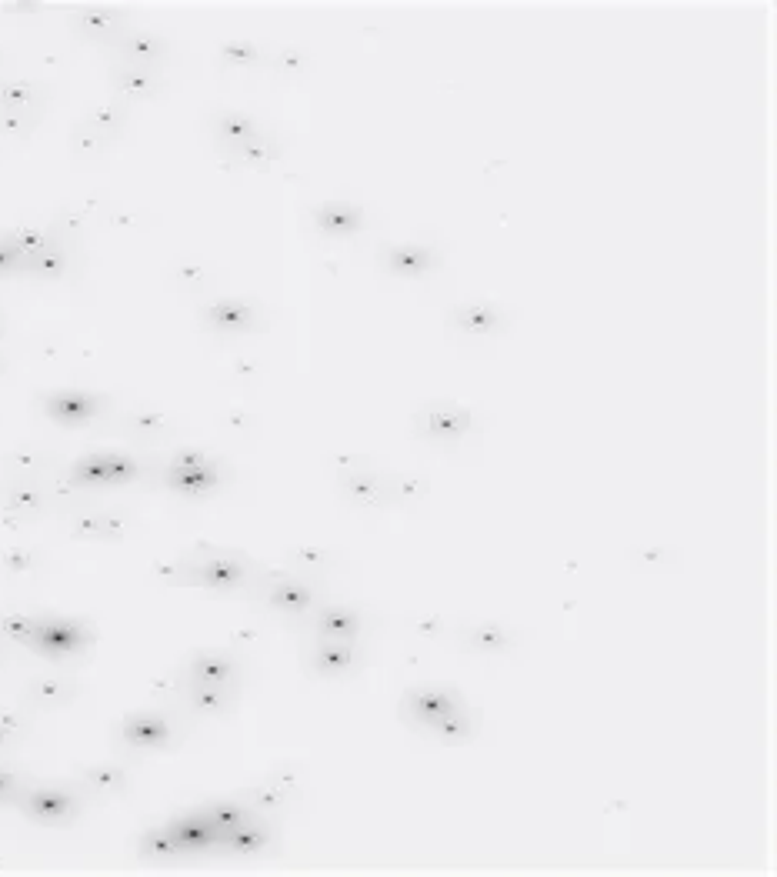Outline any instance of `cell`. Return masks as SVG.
<instances>
[{
    "label": "cell",
    "instance_id": "6da1fadb",
    "mask_svg": "<svg viewBox=\"0 0 777 877\" xmlns=\"http://www.w3.org/2000/svg\"><path fill=\"white\" fill-rule=\"evenodd\" d=\"M21 807L34 817V821L64 824V821H71V817L81 814L84 801H81V794L71 791V787H34V791H27L21 797Z\"/></svg>",
    "mask_w": 777,
    "mask_h": 877
},
{
    "label": "cell",
    "instance_id": "7a4b0ae2",
    "mask_svg": "<svg viewBox=\"0 0 777 877\" xmlns=\"http://www.w3.org/2000/svg\"><path fill=\"white\" fill-rule=\"evenodd\" d=\"M467 424H471V414L464 411V407L457 404H427L421 414H417V427H421V434L427 437V441H441V444H454L461 441Z\"/></svg>",
    "mask_w": 777,
    "mask_h": 877
},
{
    "label": "cell",
    "instance_id": "3957f363",
    "mask_svg": "<svg viewBox=\"0 0 777 877\" xmlns=\"http://www.w3.org/2000/svg\"><path fill=\"white\" fill-rule=\"evenodd\" d=\"M457 707H464L451 691H441V687H417L404 697V714L417 724L434 727L437 721H444L447 714H454Z\"/></svg>",
    "mask_w": 777,
    "mask_h": 877
},
{
    "label": "cell",
    "instance_id": "277c9868",
    "mask_svg": "<svg viewBox=\"0 0 777 877\" xmlns=\"http://www.w3.org/2000/svg\"><path fill=\"white\" fill-rule=\"evenodd\" d=\"M81 694V687H77V681H71V677H34L31 684H27L24 697L31 701L34 707H41V711H54V707H64L71 704L74 697Z\"/></svg>",
    "mask_w": 777,
    "mask_h": 877
},
{
    "label": "cell",
    "instance_id": "5b68a950",
    "mask_svg": "<svg viewBox=\"0 0 777 877\" xmlns=\"http://www.w3.org/2000/svg\"><path fill=\"white\" fill-rule=\"evenodd\" d=\"M0 504H4L7 517H17V521H34V517L44 511L47 497H44V491L37 484L17 481V484L7 487L4 494H0Z\"/></svg>",
    "mask_w": 777,
    "mask_h": 877
},
{
    "label": "cell",
    "instance_id": "8992f818",
    "mask_svg": "<svg viewBox=\"0 0 777 877\" xmlns=\"http://www.w3.org/2000/svg\"><path fill=\"white\" fill-rule=\"evenodd\" d=\"M451 327H457V331L464 334H494L504 327V314L501 307H491V304H464V307H454Z\"/></svg>",
    "mask_w": 777,
    "mask_h": 877
},
{
    "label": "cell",
    "instance_id": "52a82bcc",
    "mask_svg": "<svg viewBox=\"0 0 777 877\" xmlns=\"http://www.w3.org/2000/svg\"><path fill=\"white\" fill-rule=\"evenodd\" d=\"M341 484H344V494L364 507L384 504L387 497V484L374 471H367V467H347L341 474Z\"/></svg>",
    "mask_w": 777,
    "mask_h": 877
},
{
    "label": "cell",
    "instance_id": "ba28073f",
    "mask_svg": "<svg viewBox=\"0 0 777 877\" xmlns=\"http://www.w3.org/2000/svg\"><path fill=\"white\" fill-rule=\"evenodd\" d=\"M294 791H297V781L291 774H274V777H267L264 784H257L254 791H251V804L257 807V814H277V811H284L287 807V801H291L294 797Z\"/></svg>",
    "mask_w": 777,
    "mask_h": 877
},
{
    "label": "cell",
    "instance_id": "9c48e42d",
    "mask_svg": "<svg viewBox=\"0 0 777 877\" xmlns=\"http://www.w3.org/2000/svg\"><path fill=\"white\" fill-rule=\"evenodd\" d=\"M117 54L124 57V64L154 67V64L164 61L167 44L161 41V37H154V34H127V37L117 41Z\"/></svg>",
    "mask_w": 777,
    "mask_h": 877
},
{
    "label": "cell",
    "instance_id": "30bf717a",
    "mask_svg": "<svg viewBox=\"0 0 777 877\" xmlns=\"http://www.w3.org/2000/svg\"><path fill=\"white\" fill-rule=\"evenodd\" d=\"M114 84L124 97H154L164 87L161 74H157L154 67H134V64H117Z\"/></svg>",
    "mask_w": 777,
    "mask_h": 877
},
{
    "label": "cell",
    "instance_id": "8fae6325",
    "mask_svg": "<svg viewBox=\"0 0 777 877\" xmlns=\"http://www.w3.org/2000/svg\"><path fill=\"white\" fill-rule=\"evenodd\" d=\"M124 741L131 747H157L171 737V724L161 714H134L124 724Z\"/></svg>",
    "mask_w": 777,
    "mask_h": 877
},
{
    "label": "cell",
    "instance_id": "7c38bea8",
    "mask_svg": "<svg viewBox=\"0 0 777 877\" xmlns=\"http://www.w3.org/2000/svg\"><path fill=\"white\" fill-rule=\"evenodd\" d=\"M227 851L234 854H257L271 844V827L264 824V814H251L241 827H234L231 834L224 837Z\"/></svg>",
    "mask_w": 777,
    "mask_h": 877
},
{
    "label": "cell",
    "instance_id": "4fadbf2b",
    "mask_svg": "<svg viewBox=\"0 0 777 877\" xmlns=\"http://www.w3.org/2000/svg\"><path fill=\"white\" fill-rule=\"evenodd\" d=\"M191 677H194V681H201V684H234L237 661L231 654H221V651L197 654L191 661Z\"/></svg>",
    "mask_w": 777,
    "mask_h": 877
},
{
    "label": "cell",
    "instance_id": "5bb4252c",
    "mask_svg": "<svg viewBox=\"0 0 777 877\" xmlns=\"http://www.w3.org/2000/svg\"><path fill=\"white\" fill-rule=\"evenodd\" d=\"M77 31H81L84 37H91V41H114L117 34L127 27V17L117 14V11H81L74 17Z\"/></svg>",
    "mask_w": 777,
    "mask_h": 877
},
{
    "label": "cell",
    "instance_id": "9a60e30c",
    "mask_svg": "<svg viewBox=\"0 0 777 877\" xmlns=\"http://www.w3.org/2000/svg\"><path fill=\"white\" fill-rule=\"evenodd\" d=\"M187 574H191L187 581H201V584H237L244 577L241 564H237L231 554H211L207 561L191 567Z\"/></svg>",
    "mask_w": 777,
    "mask_h": 877
},
{
    "label": "cell",
    "instance_id": "2e32d148",
    "mask_svg": "<svg viewBox=\"0 0 777 877\" xmlns=\"http://www.w3.org/2000/svg\"><path fill=\"white\" fill-rule=\"evenodd\" d=\"M44 87L31 81H0V111H37Z\"/></svg>",
    "mask_w": 777,
    "mask_h": 877
},
{
    "label": "cell",
    "instance_id": "e0dca14e",
    "mask_svg": "<svg viewBox=\"0 0 777 877\" xmlns=\"http://www.w3.org/2000/svg\"><path fill=\"white\" fill-rule=\"evenodd\" d=\"M127 527L124 514H84L74 521L77 537H94V541H117Z\"/></svg>",
    "mask_w": 777,
    "mask_h": 877
},
{
    "label": "cell",
    "instance_id": "ac0fdd59",
    "mask_svg": "<svg viewBox=\"0 0 777 877\" xmlns=\"http://www.w3.org/2000/svg\"><path fill=\"white\" fill-rule=\"evenodd\" d=\"M101 397H87V394H57L47 401V411L51 417H61V421H87L101 411Z\"/></svg>",
    "mask_w": 777,
    "mask_h": 877
},
{
    "label": "cell",
    "instance_id": "d6986e66",
    "mask_svg": "<svg viewBox=\"0 0 777 877\" xmlns=\"http://www.w3.org/2000/svg\"><path fill=\"white\" fill-rule=\"evenodd\" d=\"M167 827L174 831V837L181 841L184 851H194V847H207V844L217 841L214 827L207 824L204 814H184V817H177V821L167 824Z\"/></svg>",
    "mask_w": 777,
    "mask_h": 877
},
{
    "label": "cell",
    "instance_id": "ffe728a7",
    "mask_svg": "<svg viewBox=\"0 0 777 877\" xmlns=\"http://www.w3.org/2000/svg\"><path fill=\"white\" fill-rule=\"evenodd\" d=\"M81 781L87 784V791H94V794H124L131 777H127L124 767H117V764H94V767H84Z\"/></svg>",
    "mask_w": 777,
    "mask_h": 877
},
{
    "label": "cell",
    "instance_id": "44dd1931",
    "mask_svg": "<svg viewBox=\"0 0 777 877\" xmlns=\"http://www.w3.org/2000/svg\"><path fill=\"white\" fill-rule=\"evenodd\" d=\"M207 317H211L214 327H221V331L227 334H237V331H247L254 321V311L247 304H237V301H221L214 304L211 311H207Z\"/></svg>",
    "mask_w": 777,
    "mask_h": 877
},
{
    "label": "cell",
    "instance_id": "7402d4cb",
    "mask_svg": "<svg viewBox=\"0 0 777 877\" xmlns=\"http://www.w3.org/2000/svg\"><path fill=\"white\" fill-rule=\"evenodd\" d=\"M217 134L224 137L227 147H244V144H251V141L261 137V131H257V124L251 121V117L231 114V111L217 117Z\"/></svg>",
    "mask_w": 777,
    "mask_h": 877
},
{
    "label": "cell",
    "instance_id": "603a6c76",
    "mask_svg": "<svg viewBox=\"0 0 777 877\" xmlns=\"http://www.w3.org/2000/svg\"><path fill=\"white\" fill-rule=\"evenodd\" d=\"M201 814L207 817V824L214 827L217 841H224V837L231 834L234 827H241L247 817H251V811H247V807H241V804H211Z\"/></svg>",
    "mask_w": 777,
    "mask_h": 877
},
{
    "label": "cell",
    "instance_id": "cb8c5ba5",
    "mask_svg": "<svg viewBox=\"0 0 777 877\" xmlns=\"http://www.w3.org/2000/svg\"><path fill=\"white\" fill-rule=\"evenodd\" d=\"M84 124H87V127H94L97 134L111 141L114 134H121V131H124V124H127V107H124V104H97L94 111L87 114V121H84Z\"/></svg>",
    "mask_w": 777,
    "mask_h": 877
},
{
    "label": "cell",
    "instance_id": "d4e9b609",
    "mask_svg": "<svg viewBox=\"0 0 777 877\" xmlns=\"http://www.w3.org/2000/svg\"><path fill=\"white\" fill-rule=\"evenodd\" d=\"M187 701H191L197 711H211V714H221L231 707V694L224 691V684H201V681H191V691H187Z\"/></svg>",
    "mask_w": 777,
    "mask_h": 877
},
{
    "label": "cell",
    "instance_id": "484cf974",
    "mask_svg": "<svg viewBox=\"0 0 777 877\" xmlns=\"http://www.w3.org/2000/svg\"><path fill=\"white\" fill-rule=\"evenodd\" d=\"M124 431L134 437H144V441H161V437L171 434V421L164 414H127L124 417Z\"/></svg>",
    "mask_w": 777,
    "mask_h": 877
},
{
    "label": "cell",
    "instance_id": "4316f807",
    "mask_svg": "<svg viewBox=\"0 0 777 877\" xmlns=\"http://www.w3.org/2000/svg\"><path fill=\"white\" fill-rule=\"evenodd\" d=\"M24 264L31 267L37 277H44V281H57V277H64V271H67V251H64V247L51 244L47 251L27 257Z\"/></svg>",
    "mask_w": 777,
    "mask_h": 877
},
{
    "label": "cell",
    "instance_id": "83f0119b",
    "mask_svg": "<svg viewBox=\"0 0 777 877\" xmlns=\"http://www.w3.org/2000/svg\"><path fill=\"white\" fill-rule=\"evenodd\" d=\"M141 851L151 857V861H171V857H181L184 854V847L174 837L171 827H161V831H151V834L144 837Z\"/></svg>",
    "mask_w": 777,
    "mask_h": 877
},
{
    "label": "cell",
    "instance_id": "f1b7e54d",
    "mask_svg": "<svg viewBox=\"0 0 777 877\" xmlns=\"http://www.w3.org/2000/svg\"><path fill=\"white\" fill-rule=\"evenodd\" d=\"M267 597H271L274 607H284V611H304L314 601L311 587H304L301 581H281Z\"/></svg>",
    "mask_w": 777,
    "mask_h": 877
},
{
    "label": "cell",
    "instance_id": "f546056e",
    "mask_svg": "<svg viewBox=\"0 0 777 877\" xmlns=\"http://www.w3.org/2000/svg\"><path fill=\"white\" fill-rule=\"evenodd\" d=\"M317 627H321V634L331 637V641H337V637H354L357 634V617L351 611H341V607H331V611L321 614Z\"/></svg>",
    "mask_w": 777,
    "mask_h": 877
},
{
    "label": "cell",
    "instance_id": "4dcf8cb0",
    "mask_svg": "<svg viewBox=\"0 0 777 877\" xmlns=\"http://www.w3.org/2000/svg\"><path fill=\"white\" fill-rule=\"evenodd\" d=\"M7 241H11L17 247V254H21L24 261H27V257L47 251V247L54 244V237L47 234L44 227H21V231H17L14 237H7Z\"/></svg>",
    "mask_w": 777,
    "mask_h": 877
},
{
    "label": "cell",
    "instance_id": "1f68e13d",
    "mask_svg": "<svg viewBox=\"0 0 777 877\" xmlns=\"http://www.w3.org/2000/svg\"><path fill=\"white\" fill-rule=\"evenodd\" d=\"M7 467H14V471H44V467H51V454L34 444H21L7 454Z\"/></svg>",
    "mask_w": 777,
    "mask_h": 877
},
{
    "label": "cell",
    "instance_id": "d6a6232c",
    "mask_svg": "<svg viewBox=\"0 0 777 877\" xmlns=\"http://www.w3.org/2000/svg\"><path fill=\"white\" fill-rule=\"evenodd\" d=\"M317 221H321L324 231L347 234V231H357V227H361V214L351 211V207H324V211L317 214Z\"/></svg>",
    "mask_w": 777,
    "mask_h": 877
},
{
    "label": "cell",
    "instance_id": "836d02e7",
    "mask_svg": "<svg viewBox=\"0 0 777 877\" xmlns=\"http://www.w3.org/2000/svg\"><path fill=\"white\" fill-rule=\"evenodd\" d=\"M0 564L11 574H34L41 557H37V551H31V547H7V551H0Z\"/></svg>",
    "mask_w": 777,
    "mask_h": 877
},
{
    "label": "cell",
    "instance_id": "e575fe53",
    "mask_svg": "<svg viewBox=\"0 0 777 877\" xmlns=\"http://www.w3.org/2000/svg\"><path fill=\"white\" fill-rule=\"evenodd\" d=\"M37 627H41V621H34V617H24V614L0 617V634L14 637V641H21V644H34Z\"/></svg>",
    "mask_w": 777,
    "mask_h": 877
},
{
    "label": "cell",
    "instance_id": "d590c367",
    "mask_svg": "<svg viewBox=\"0 0 777 877\" xmlns=\"http://www.w3.org/2000/svg\"><path fill=\"white\" fill-rule=\"evenodd\" d=\"M37 127V111H0V134L24 137Z\"/></svg>",
    "mask_w": 777,
    "mask_h": 877
},
{
    "label": "cell",
    "instance_id": "8d00e7d4",
    "mask_svg": "<svg viewBox=\"0 0 777 877\" xmlns=\"http://www.w3.org/2000/svg\"><path fill=\"white\" fill-rule=\"evenodd\" d=\"M471 647L481 654H491V651H501V647H507V634L501 631V627L494 624H481L471 631Z\"/></svg>",
    "mask_w": 777,
    "mask_h": 877
},
{
    "label": "cell",
    "instance_id": "74e56055",
    "mask_svg": "<svg viewBox=\"0 0 777 877\" xmlns=\"http://www.w3.org/2000/svg\"><path fill=\"white\" fill-rule=\"evenodd\" d=\"M347 664H351V647L331 641V644H324L321 651H317V667H321L324 674H337Z\"/></svg>",
    "mask_w": 777,
    "mask_h": 877
},
{
    "label": "cell",
    "instance_id": "f35d334b",
    "mask_svg": "<svg viewBox=\"0 0 777 877\" xmlns=\"http://www.w3.org/2000/svg\"><path fill=\"white\" fill-rule=\"evenodd\" d=\"M391 264H394V271H401V274H417L431 264V254L417 251V247H401V251H391Z\"/></svg>",
    "mask_w": 777,
    "mask_h": 877
},
{
    "label": "cell",
    "instance_id": "ab89813d",
    "mask_svg": "<svg viewBox=\"0 0 777 877\" xmlns=\"http://www.w3.org/2000/svg\"><path fill=\"white\" fill-rule=\"evenodd\" d=\"M104 147H107V137L97 134L94 127H87V124L74 127V151L77 154H101Z\"/></svg>",
    "mask_w": 777,
    "mask_h": 877
},
{
    "label": "cell",
    "instance_id": "60d3db41",
    "mask_svg": "<svg viewBox=\"0 0 777 877\" xmlns=\"http://www.w3.org/2000/svg\"><path fill=\"white\" fill-rule=\"evenodd\" d=\"M0 727H7L11 734L24 737L27 731H31V721H27L21 711H0Z\"/></svg>",
    "mask_w": 777,
    "mask_h": 877
},
{
    "label": "cell",
    "instance_id": "b9f144b4",
    "mask_svg": "<svg viewBox=\"0 0 777 877\" xmlns=\"http://www.w3.org/2000/svg\"><path fill=\"white\" fill-rule=\"evenodd\" d=\"M24 264V257L17 254V247L11 241H0V274H11Z\"/></svg>",
    "mask_w": 777,
    "mask_h": 877
},
{
    "label": "cell",
    "instance_id": "7bdbcfd3",
    "mask_svg": "<svg viewBox=\"0 0 777 877\" xmlns=\"http://www.w3.org/2000/svg\"><path fill=\"white\" fill-rule=\"evenodd\" d=\"M414 491H424V484H421V481H407V477H401V481H397L387 494H394V497H417Z\"/></svg>",
    "mask_w": 777,
    "mask_h": 877
},
{
    "label": "cell",
    "instance_id": "ee69618b",
    "mask_svg": "<svg viewBox=\"0 0 777 877\" xmlns=\"http://www.w3.org/2000/svg\"><path fill=\"white\" fill-rule=\"evenodd\" d=\"M257 57V51L254 47H237V44H231V47H224V61H254Z\"/></svg>",
    "mask_w": 777,
    "mask_h": 877
},
{
    "label": "cell",
    "instance_id": "f6af8a7d",
    "mask_svg": "<svg viewBox=\"0 0 777 877\" xmlns=\"http://www.w3.org/2000/svg\"><path fill=\"white\" fill-rule=\"evenodd\" d=\"M24 787V781L17 774H11V771H0V797H7V794H14V791H21Z\"/></svg>",
    "mask_w": 777,
    "mask_h": 877
},
{
    "label": "cell",
    "instance_id": "bcb514c9",
    "mask_svg": "<svg viewBox=\"0 0 777 877\" xmlns=\"http://www.w3.org/2000/svg\"><path fill=\"white\" fill-rule=\"evenodd\" d=\"M17 741H21V737L11 734V731H7V727H0V754L11 751V747H17Z\"/></svg>",
    "mask_w": 777,
    "mask_h": 877
},
{
    "label": "cell",
    "instance_id": "7dc6e473",
    "mask_svg": "<svg viewBox=\"0 0 777 877\" xmlns=\"http://www.w3.org/2000/svg\"><path fill=\"white\" fill-rule=\"evenodd\" d=\"M4 334H7V314L0 311V341H4Z\"/></svg>",
    "mask_w": 777,
    "mask_h": 877
},
{
    "label": "cell",
    "instance_id": "c3c4849f",
    "mask_svg": "<svg viewBox=\"0 0 777 877\" xmlns=\"http://www.w3.org/2000/svg\"><path fill=\"white\" fill-rule=\"evenodd\" d=\"M4 371H7V357L0 354V374H4Z\"/></svg>",
    "mask_w": 777,
    "mask_h": 877
}]
</instances>
